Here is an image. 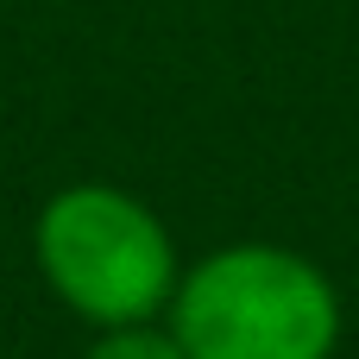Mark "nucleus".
<instances>
[{"label": "nucleus", "instance_id": "nucleus-1", "mask_svg": "<svg viewBox=\"0 0 359 359\" xmlns=\"http://www.w3.org/2000/svg\"><path fill=\"white\" fill-rule=\"evenodd\" d=\"M164 322L189 359H334L347 328L334 278L278 240H227L189 259Z\"/></svg>", "mask_w": 359, "mask_h": 359}, {"label": "nucleus", "instance_id": "nucleus-2", "mask_svg": "<svg viewBox=\"0 0 359 359\" xmlns=\"http://www.w3.org/2000/svg\"><path fill=\"white\" fill-rule=\"evenodd\" d=\"M32 265L44 290L88 328L158 322L183 278L164 215L120 183L50 189L32 215Z\"/></svg>", "mask_w": 359, "mask_h": 359}, {"label": "nucleus", "instance_id": "nucleus-3", "mask_svg": "<svg viewBox=\"0 0 359 359\" xmlns=\"http://www.w3.org/2000/svg\"><path fill=\"white\" fill-rule=\"evenodd\" d=\"M82 359H189L183 341L170 334V322H126V328H95V341L82 347Z\"/></svg>", "mask_w": 359, "mask_h": 359}]
</instances>
